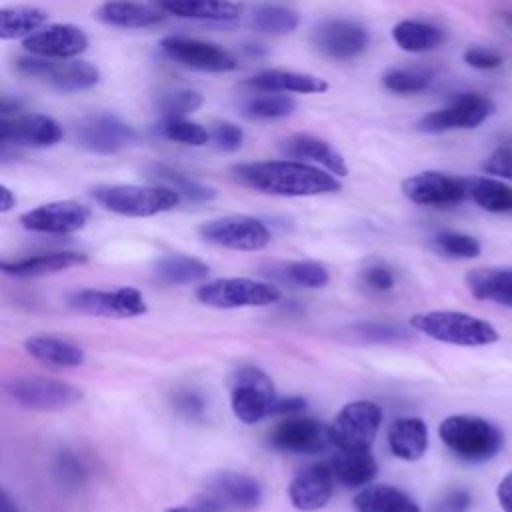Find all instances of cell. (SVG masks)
<instances>
[{
    "label": "cell",
    "mask_w": 512,
    "mask_h": 512,
    "mask_svg": "<svg viewBox=\"0 0 512 512\" xmlns=\"http://www.w3.org/2000/svg\"><path fill=\"white\" fill-rule=\"evenodd\" d=\"M236 182L274 196H316L340 190V182L326 170L298 160L240 162L230 168Z\"/></svg>",
    "instance_id": "6da1fadb"
},
{
    "label": "cell",
    "mask_w": 512,
    "mask_h": 512,
    "mask_svg": "<svg viewBox=\"0 0 512 512\" xmlns=\"http://www.w3.org/2000/svg\"><path fill=\"white\" fill-rule=\"evenodd\" d=\"M410 328L422 332L432 340L468 348L488 346L500 338L498 330L490 322L458 310L418 312L410 318Z\"/></svg>",
    "instance_id": "7a4b0ae2"
},
{
    "label": "cell",
    "mask_w": 512,
    "mask_h": 512,
    "mask_svg": "<svg viewBox=\"0 0 512 512\" xmlns=\"http://www.w3.org/2000/svg\"><path fill=\"white\" fill-rule=\"evenodd\" d=\"M440 440L462 460L486 462L494 458L504 444L498 426L468 414H452L440 422Z\"/></svg>",
    "instance_id": "3957f363"
},
{
    "label": "cell",
    "mask_w": 512,
    "mask_h": 512,
    "mask_svg": "<svg viewBox=\"0 0 512 512\" xmlns=\"http://www.w3.org/2000/svg\"><path fill=\"white\" fill-rule=\"evenodd\" d=\"M94 200L120 216L148 218L172 210L180 196L166 186H138V184H102L92 188Z\"/></svg>",
    "instance_id": "277c9868"
},
{
    "label": "cell",
    "mask_w": 512,
    "mask_h": 512,
    "mask_svg": "<svg viewBox=\"0 0 512 512\" xmlns=\"http://www.w3.org/2000/svg\"><path fill=\"white\" fill-rule=\"evenodd\" d=\"M280 288L270 282L230 276L210 280L196 290L198 302L212 308H242V306H268L280 300Z\"/></svg>",
    "instance_id": "5b68a950"
},
{
    "label": "cell",
    "mask_w": 512,
    "mask_h": 512,
    "mask_svg": "<svg viewBox=\"0 0 512 512\" xmlns=\"http://www.w3.org/2000/svg\"><path fill=\"white\" fill-rule=\"evenodd\" d=\"M382 424V410L370 400L348 402L330 422L326 436L338 450H366Z\"/></svg>",
    "instance_id": "8992f818"
},
{
    "label": "cell",
    "mask_w": 512,
    "mask_h": 512,
    "mask_svg": "<svg viewBox=\"0 0 512 512\" xmlns=\"http://www.w3.org/2000/svg\"><path fill=\"white\" fill-rule=\"evenodd\" d=\"M16 70L28 78L48 82L60 92H82L98 84L100 72L84 60H52L42 56H22L16 60Z\"/></svg>",
    "instance_id": "52a82bcc"
},
{
    "label": "cell",
    "mask_w": 512,
    "mask_h": 512,
    "mask_svg": "<svg viewBox=\"0 0 512 512\" xmlns=\"http://www.w3.org/2000/svg\"><path fill=\"white\" fill-rule=\"evenodd\" d=\"M214 512H250L262 500L260 484L254 476L234 470H220L206 478L198 494Z\"/></svg>",
    "instance_id": "ba28073f"
},
{
    "label": "cell",
    "mask_w": 512,
    "mask_h": 512,
    "mask_svg": "<svg viewBox=\"0 0 512 512\" xmlns=\"http://www.w3.org/2000/svg\"><path fill=\"white\" fill-rule=\"evenodd\" d=\"M198 234L214 246L238 252L262 250L272 238L270 228L262 220L246 214H228L208 220L198 228Z\"/></svg>",
    "instance_id": "9c48e42d"
},
{
    "label": "cell",
    "mask_w": 512,
    "mask_h": 512,
    "mask_svg": "<svg viewBox=\"0 0 512 512\" xmlns=\"http://www.w3.org/2000/svg\"><path fill=\"white\" fill-rule=\"evenodd\" d=\"M274 400L276 388L264 370L256 366H244L232 376L230 406L240 422H260L264 416H268Z\"/></svg>",
    "instance_id": "30bf717a"
},
{
    "label": "cell",
    "mask_w": 512,
    "mask_h": 512,
    "mask_svg": "<svg viewBox=\"0 0 512 512\" xmlns=\"http://www.w3.org/2000/svg\"><path fill=\"white\" fill-rule=\"evenodd\" d=\"M6 392L20 406L32 410H62L82 400V390L70 382L46 376H16L6 382Z\"/></svg>",
    "instance_id": "8fae6325"
},
{
    "label": "cell",
    "mask_w": 512,
    "mask_h": 512,
    "mask_svg": "<svg viewBox=\"0 0 512 512\" xmlns=\"http://www.w3.org/2000/svg\"><path fill=\"white\" fill-rule=\"evenodd\" d=\"M68 304L76 312L102 318H134L144 314L148 308L144 294L132 286H122L114 290L82 288L70 294Z\"/></svg>",
    "instance_id": "7c38bea8"
},
{
    "label": "cell",
    "mask_w": 512,
    "mask_h": 512,
    "mask_svg": "<svg viewBox=\"0 0 512 512\" xmlns=\"http://www.w3.org/2000/svg\"><path fill=\"white\" fill-rule=\"evenodd\" d=\"M494 112V102L482 94L466 92L452 98L444 110L424 114L416 128L426 134H440L454 128H476Z\"/></svg>",
    "instance_id": "4fadbf2b"
},
{
    "label": "cell",
    "mask_w": 512,
    "mask_h": 512,
    "mask_svg": "<svg viewBox=\"0 0 512 512\" xmlns=\"http://www.w3.org/2000/svg\"><path fill=\"white\" fill-rule=\"evenodd\" d=\"M162 52L182 66L202 72H230L236 68V58L222 46L188 36H166L160 40Z\"/></svg>",
    "instance_id": "5bb4252c"
},
{
    "label": "cell",
    "mask_w": 512,
    "mask_h": 512,
    "mask_svg": "<svg viewBox=\"0 0 512 512\" xmlns=\"http://www.w3.org/2000/svg\"><path fill=\"white\" fill-rule=\"evenodd\" d=\"M76 138L88 152L116 154L136 142V132L114 114H92L76 124Z\"/></svg>",
    "instance_id": "9a60e30c"
},
{
    "label": "cell",
    "mask_w": 512,
    "mask_h": 512,
    "mask_svg": "<svg viewBox=\"0 0 512 512\" xmlns=\"http://www.w3.org/2000/svg\"><path fill=\"white\" fill-rule=\"evenodd\" d=\"M402 194L422 206H452L466 198V180L436 170L408 176L402 182Z\"/></svg>",
    "instance_id": "2e32d148"
},
{
    "label": "cell",
    "mask_w": 512,
    "mask_h": 512,
    "mask_svg": "<svg viewBox=\"0 0 512 512\" xmlns=\"http://www.w3.org/2000/svg\"><path fill=\"white\" fill-rule=\"evenodd\" d=\"M90 210L76 200H58L36 206L20 216L26 230L42 234H72L86 226Z\"/></svg>",
    "instance_id": "e0dca14e"
},
{
    "label": "cell",
    "mask_w": 512,
    "mask_h": 512,
    "mask_svg": "<svg viewBox=\"0 0 512 512\" xmlns=\"http://www.w3.org/2000/svg\"><path fill=\"white\" fill-rule=\"evenodd\" d=\"M368 32L350 20L330 18L320 22L312 32V44L330 58L348 60L360 56L368 48Z\"/></svg>",
    "instance_id": "ac0fdd59"
},
{
    "label": "cell",
    "mask_w": 512,
    "mask_h": 512,
    "mask_svg": "<svg viewBox=\"0 0 512 512\" xmlns=\"http://www.w3.org/2000/svg\"><path fill=\"white\" fill-rule=\"evenodd\" d=\"M22 46L34 56L70 60L88 48V36L74 24H50L22 38Z\"/></svg>",
    "instance_id": "d6986e66"
},
{
    "label": "cell",
    "mask_w": 512,
    "mask_h": 512,
    "mask_svg": "<svg viewBox=\"0 0 512 512\" xmlns=\"http://www.w3.org/2000/svg\"><path fill=\"white\" fill-rule=\"evenodd\" d=\"M334 492L330 464L314 462L298 470L288 484V498L300 512H316L328 504Z\"/></svg>",
    "instance_id": "ffe728a7"
},
{
    "label": "cell",
    "mask_w": 512,
    "mask_h": 512,
    "mask_svg": "<svg viewBox=\"0 0 512 512\" xmlns=\"http://www.w3.org/2000/svg\"><path fill=\"white\" fill-rule=\"evenodd\" d=\"M328 436L318 420L304 416H290L278 422L270 436L268 444L280 452L292 454H314L320 452L326 444Z\"/></svg>",
    "instance_id": "44dd1931"
},
{
    "label": "cell",
    "mask_w": 512,
    "mask_h": 512,
    "mask_svg": "<svg viewBox=\"0 0 512 512\" xmlns=\"http://www.w3.org/2000/svg\"><path fill=\"white\" fill-rule=\"evenodd\" d=\"M278 150L290 160H298L304 164H320L322 168H326V172H332L336 176L348 174V166L342 154L318 136H312V134L286 136L284 140L278 142Z\"/></svg>",
    "instance_id": "7402d4cb"
},
{
    "label": "cell",
    "mask_w": 512,
    "mask_h": 512,
    "mask_svg": "<svg viewBox=\"0 0 512 512\" xmlns=\"http://www.w3.org/2000/svg\"><path fill=\"white\" fill-rule=\"evenodd\" d=\"M150 4L164 14L210 22L236 20L242 12L238 0H150Z\"/></svg>",
    "instance_id": "603a6c76"
},
{
    "label": "cell",
    "mask_w": 512,
    "mask_h": 512,
    "mask_svg": "<svg viewBox=\"0 0 512 512\" xmlns=\"http://www.w3.org/2000/svg\"><path fill=\"white\" fill-rule=\"evenodd\" d=\"M86 262V256L74 250H58V252H42L34 256H26L20 260H2L0 272L20 278H34L44 274H54L60 270H68Z\"/></svg>",
    "instance_id": "cb8c5ba5"
},
{
    "label": "cell",
    "mask_w": 512,
    "mask_h": 512,
    "mask_svg": "<svg viewBox=\"0 0 512 512\" xmlns=\"http://www.w3.org/2000/svg\"><path fill=\"white\" fill-rule=\"evenodd\" d=\"M96 18L116 28H148L164 20V12L136 0H108L96 10Z\"/></svg>",
    "instance_id": "d4e9b609"
},
{
    "label": "cell",
    "mask_w": 512,
    "mask_h": 512,
    "mask_svg": "<svg viewBox=\"0 0 512 512\" xmlns=\"http://www.w3.org/2000/svg\"><path fill=\"white\" fill-rule=\"evenodd\" d=\"M388 446L400 460L414 462L428 448V428L422 418L402 416L388 426Z\"/></svg>",
    "instance_id": "484cf974"
},
{
    "label": "cell",
    "mask_w": 512,
    "mask_h": 512,
    "mask_svg": "<svg viewBox=\"0 0 512 512\" xmlns=\"http://www.w3.org/2000/svg\"><path fill=\"white\" fill-rule=\"evenodd\" d=\"M246 86L264 90V92H296V94H318L328 90V82L324 78L290 72V70H262L246 80Z\"/></svg>",
    "instance_id": "4316f807"
},
{
    "label": "cell",
    "mask_w": 512,
    "mask_h": 512,
    "mask_svg": "<svg viewBox=\"0 0 512 512\" xmlns=\"http://www.w3.org/2000/svg\"><path fill=\"white\" fill-rule=\"evenodd\" d=\"M466 286L476 300L512 308V268H474L466 272Z\"/></svg>",
    "instance_id": "83f0119b"
},
{
    "label": "cell",
    "mask_w": 512,
    "mask_h": 512,
    "mask_svg": "<svg viewBox=\"0 0 512 512\" xmlns=\"http://www.w3.org/2000/svg\"><path fill=\"white\" fill-rule=\"evenodd\" d=\"M24 348L38 362L56 368H76L84 362V352L76 344L50 334H34L26 338Z\"/></svg>",
    "instance_id": "f1b7e54d"
},
{
    "label": "cell",
    "mask_w": 512,
    "mask_h": 512,
    "mask_svg": "<svg viewBox=\"0 0 512 512\" xmlns=\"http://www.w3.org/2000/svg\"><path fill=\"white\" fill-rule=\"evenodd\" d=\"M330 470L346 488H362L370 484L378 472V464L366 450H338L330 460Z\"/></svg>",
    "instance_id": "f546056e"
},
{
    "label": "cell",
    "mask_w": 512,
    "mask_h": 512,
    "mask_svg": "<svg viewBox=\"0 0 512 512\" xmlns=\"http://www.w3.org/2000/svg\"><path fill=\"white\" fill-rule=\"evenodd\" d=\"M62 126L46 114H24L10 120L8 142L22 146H52L60 142Z\"/></svg>",
    "instance_id": "4dcf8cb0"
},
{
    "label": "cell",
    "mask_w": 512,
    "mask_h": 512,
    "mask_svg": "<svg viewBox=\"0 0 512 512\" xmlns=\"http://www.w3.org/2000/svg\"><path fill=\"white\" fill-rule=\"evenodd\" d=\"M352 504L356 512H420L418 504L406 492L388 484L362 488Z\"/></svg>",
    "instance_id": "1f68e13d"
},
{
    "label": "cell",
    "mask_w": 512,
    "mask_h": 512,
    "mask_svg": "<svg viewBox=\"0 0 512 512\" xmlns=\"http://www.w3.org/2000/svg\"><path fill=\"white\" fill-rule=\"evenodd\" d=\"M148 178H152L154 182H158L160 186H166L170 190H174L178 196L192 200V202H208L216 196V190L208 184H202L190 176H186L184 172L166 166V164H150L146 168Z\"/></svg>",
    "instance_id": "d6a6232c"
},
{
    "label": "cell",
    "mask_w": 512,
    "mask_h": 512,
    "mask_svg": "<svg viewBox=\"0 0 512 512\" xmlns=\"http://www.w3.org/2000/svg\"><path fill=\"white\" fill-rule=\"evenodd\" d=\"M466 180V198L494 214L512 212V188L500 180L472 176Z\"/></svg>",
    "instance_id": "836d02e7"
},
{
    "label": "cell",
    "mask_w": 512,
    "mask_h": 512,
    "mask_svg": "<svg viewBox=\"0 0 512 512\" xmlns=\"http://www.w3.org/2000/svg\"><path fill=\"white\" fill-rule=\"evenodd\" d=\"M156 276L164 284L172 286H182V284H192L198 280H204L210 272L208 264L202 262L196 256H186V254H170L160 258L154 264Z\"/></svg>",
    "instance_id": "e575fe53"
},
{
    "label": "cell",
    "mask_w": 512,
    "mask_h": 512,
    "mask_svg": "<svg viewBox=\"0 0 512 512\" xmlns=\"http://www.w3.org/2000/svg\"><path fill=\"white\" fill-rule=\"evenodd\" d=\"M392 38L406 52H428L444 42V32L418 20H402L392 28Z\"/></svg>",
    "instance_id": "d590c367"
},
{
    "label": "cell",
    "mask_w": 512,
    "mask_h": 512,
    "mask_svg": "<svg viewBox=\"0 0 512 512\" xmlns=\"http://www.w3.org/2000/svg\"><path fill=\"white\" fill-rule=\"evenodd\" d=\"M48 16L32 6H6L0 8V40L26 38L46 24Z\"/></svg>",
    "instance_id": "8d00e7d4"
},
{
    "label": "cell",
    "mask_w": 512,
    "mask_h": 512,
    "mask_svg": "<svg viewBox=\"0 0 512 512\" xmlns=\"http://www.w3.org/2000/svg\"><path fill=\"white\" fill-rule=\"evenodd\" d=\"M278 278H284L290 284L302 288H324L330 280V274L322 262L316 260H296L278 264Z\"/></svg>",
    "instance_id": "74e56055"
},
{
    "label": "cell",
    "mask_w": 512,
    "mask_h": 512,
    "mask_svg": "<svg viewBox=\"0 0 512 512\" xmlns=\"http://www.w3.org/2000/svg\"><path fill=\"white\" fill-rule=\"evenodd\" d=\"M296 108L294 98L284 96V92H268L250 98L242 106V114L252 120H276L288 116Z\"/></svg>",
    "instance_id": "f35d334b"
},
{
    "label": "cell",
    "mask_w": 512,
    "mask_h": 512,
    "mask_svg": "<svg viewBox=\"0 0 512 512\" xmlns=\"http://www.w3.org/2000/svg\"><path fill=\"white\" fill-rule=\"evenodd\" d=\"M252 26L268 34H290L298 28L300 18L286 6H260L252 12Z\"/></svg>",
    "instance_id": "ab89813d"
},
{
    "label": "cell",
    "mask_w": 512,
    "mask_h": 512,
    "mask_svg": "<svg viewBox=\"0 0 512 512\" xmlns=\"http://www.w3.org/2000/svg\"><path fill=\"white\" fill-rule=\"evenodd\" d=\"M432 246L440 254H446L452 258H466V260L478 258L482 252V246L474 236L464 234V232H454V230L438 232L432 238Z\"/></svg>",
    "instance_id": "60d3db41"
},
{
    "label": "cell",
    "mask_w": 512,
    "mask_h": 512,
    "mask_svg": "<svg viewBox=\"0 0 512 512\" xmlns=\"http://www.w3.org/2000/svg\"><path fill=\"white\" fill-rule=\"evenodd\" d=\"M162 134L172 140L186 146H204L210 140V132L192 120L186 118H166L162 120Z\"/></svg>",
    "instance_id": "b9f144b4"
},
{
    "label": "cell",
    "mask_w": 512,
    "mask_h": 512,
    "mask_svg": "<svg viewBox=\"0 0 512 512\" xmlns=\"http://www.w3.org/2000/svg\"><path fill=\"white\" fill-rule=\"evenodd\" d=\"M204 98L196 90H172L158 98V110L162 118H184L186 114L198 110Z\"/></svg>",
    "instance_id": "7bdbcfd3"
},
{
    "label": "cell",
    "mask_w": 512,
    "mask_h": 512,
    "mask_svg": "<svg viewBox=\"0 0 512 512\" xmlns=\"http://www.w3.org/2000/svg\"><path fill=\"white\" fill-rule=\"evenodd\" d=\"M382 84L396 94H414L430 86V76L420 70H388L382 76Z\"/></svg>",
    "instance_id": "ee69618b"
},
{
    "label": "cell",
    "mask_w": 512,
    "mask_h": 512,
    "mask_svg": "<svg viewBox=\"0 0 512 512\" xmlns=\"http://www.w3.org/2000/svg\"><path fill=\"white\" fill-rule=\"evenodd\" d=\"M210 138L214 140V144L224 150V152H234L240 148L242 144V128L232 124V122H216L212 132H210Z\"/></svg>",
    "instance_id": "f6af8a7d"
},
{
    "label": "cell",
    "mask_w": 512,
    "mask_h": 512,
    "mask_svg": "<svg viewBox=\"0 0 512 512\" xmlns=\"http://www.w3.org/2000/svg\"><path fill=\"white\" fill-rule=\"evenodd\" d=\"M482 170L490 176H500L504 180H512V148L494 150L484 162Z\"/></svg>",
    "instance_id": "bcb514c9"
},
{
    "label": "cell",
    "mask_w": 512,
    "mask_h": 512,
    "mask_svg": "<svg viewBox=\"0 0 512 512\" xmlns=\"http://www.w3.org/2000/svg\"><path fill=\"white\" fill-rule=\"evenodd\" d=\"M464 62L476 70H494L504 62V58H502V54H498L494 50L476 46V48H468L464 52Z\"/></svg>",
    "instance_id": "7dc6e473"
},
{
    "label": "cell",
    "mask_w": 512,
    "mask_h": 512,
    "mask_svg": "<svg viewBox=\"0 0 512 512\" xmlns=\"http://www.w3.org/2000/svg\"><path fill=\"white\" fill-rule=\"evenodd\" d=\"M362 278H364V282H366L370 288L380 290V292H386V290H390V288L394 286V276H392V272H390L386 266H378V264L368 266V268L364 270Z\"/></svg>",
    "instance_id": "c3c4849f"
},
{
    "label": "cell",
    "mask_w": 512,
    "mask_h": 512,
    "mask_svg": "<svg viewBox=\"0 0 512 512\" xmlns=\"http://www.w3.org/2000/svg\"><path fill=\"white\" fill-rule=\"evenodd\" d=\"M472 504V498L466 490H452L448 492L432 512H466Z\"/></svg>",
    "instance_id": "681fc988"
},
{
    "label": "cell",
    "mask_w": 512,
    "mask_h": 512,
    "mask_svg": "<svg viewBox=\"0 0 512 512\" xmlns=\"http://www.w3.org/2000/svg\"><path fill=\"white\" fill-rule=\"evenodd\" d=\"M56 472H58V476L62 478L64 484H76L82 478V466L72 454H62L58 458Z\"/></svg>",
    "instance_id": "f907efd6"
},
{
    "label": "cell",
    "mask_w": 512,
    "mask_h": 512,
    "mask_svg": "<svg viewBox=\"0 0 512 512\" xmlns=\"http://www.w3.org/2000/svg\"><path fill=\"white\" fill-rule=\"evenodd\" d=\"M176 408L178 412H182L184 416H190V418H196L202 414L204 410V400L196 394V392H190V390H184L176 396Z\"/></svg>",
    "instance_id": "816d5d0a"
},
{
    "label": "cell",
    "mask_w": 512,
    "mask_h": 512,
    "mask_svg": "<svg viewBox=\"0 0 512 512\" xmlns=\"http://www.w3.org/2000/svg\"><path fill=\"white\" fill-rule=\"evenodd\" d=\"M362 332L366 334L368 340H376V342H394L400 340L404 334L400 332V328L396 326H384V324H366L362 326Z\"/></svg>",
    "instance_id": "f5cc1de1"
},
{
    "label": "cell",
    "mask_w": 512,
    "mask_h": 512,
    "mask_svg": "<svg viewBox=\"0 0 512 512\" xmlns=\"http://www.w3.org/2000/svg\"><path fill=\"white\" fill-rule=\"evenodd\" d=\"M306 408V400L300 398V396H284V398H276L270 406V412L268 414H296V412H302Z\"/></svg>",
    "instance_id": "db71d44e"
},
{
    "label": "cell",
    "mask_w": 512,
    "mask_h": 512,
    "mask_svg": "<svg viewBox=\"0 0 512 512\" xmlns=\"http://www.w3.org/2000/svg\"><path fill=\"white\" fill-rule=\"evenodd\" d=\"M496 498L504 512H512V472H508L496 488Z\"/></svg>",
    "instance_id": "11a10c76"
},
{
    "label": "cell",
    "mask_w": 512,
    "mask_h": 512,
    "mask_svg": "<svg viewBox=\"0 0 512 512\" xmlns=\"http://www.w3.org/2000/svg\"><path fill=\"white\" fill-rule=\"evenodd\" d=\"M166 512H214V510L200 496H196L192 502L180 504V506H172Z\"/></svg>",
    "instance_id": "9f6ffc18"
},
{
    "label": "cell",
    "mask_w": 512,
    "mask_h": 512,
    "mask_svg": "<svg viewBox=\"0 0 512 512\" xmlns=\"http://www.w3.org/2000/svg\"><path fill=\"white\" fill-rule=\"evenodd\" d=\"M14 206H16V196L12 194L10 188H6V186L0 184V212H8V210H12Z\"/></svg>",
    "instance_id": "6f0895ef"
},
{
    "label": "cell",
    "mask_w": 512,
    "mask_h": 512,
    "mask_svg": "<svg viewBox=\"0 0 512 512\" xmlns=\"http://www.w3.org/2000/svg\"><path fill=\"white\" fill-rule=\"evenodd\" d=\"M20 108H22V104L16 98L0 96V114H12V112H18Z\"/></svg>",
    "instance_id": "680465c9"
},
{
    "label": "cell",
    "mask_w": 512,
    "mask_h": 512,
    "mask_svg": "<svg viewBox=\"0 0 512 512\" xmlns=\"http://www.w3.org/2000/svg\"><path fill=\"white\" fill-rule=\"evenodd\" d=\"M0 512H20L10 494L0 486Z\"/></svg>",
    "instance_id": "91938a15"
},
{
    "label": "cell",
    "mask_w": 512,
    "mask_h": 512,
    "mask_svg": "<svg viewBox=\"0 0 512 512\" xmlns=\"http://www.w3.org/2000/svg\"><path fill=\"white\" fill-rule=\"evenodd\" d=\"M8 130H10V120L0 118V142H8Z\"/></svg>",
    "instance_id": "94428289"
},
{
    "label": "cell",
    "mask_w": 512,
    "mask_h": 512,
    "mask_svg": "<svg viewBox=\"0 0 512 512\" xmlns=\"http://www.w3.org/2000/svg\"><path fill=\"white\" fill-rule=\"evenodd\" d=\"M500 16H502V20L512 28V12H502Z\"/></svg>",
    "instance_id": "6125c7cd"
}]
</instances>
